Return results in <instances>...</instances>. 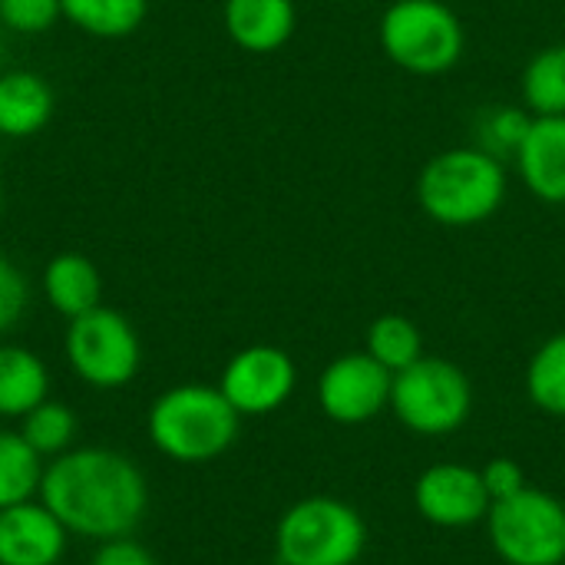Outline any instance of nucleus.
Wrapping results in <instances>:
<instances>
[{"label": "nucleus", "instance_id": "nucleus-1", "mask_svg": "<svg viewBox=\"0 0 565 565\" xmlns=\"http://www.w3.org/2000/svg\"><path fill=\"white\" fill-rule=\"evenodd\" d=\"M40 500L50 513L83 540L129 536L149 510L146 473L119 450L73 447L43 470Z\"/></svg>", "mask_w": 565, "mask_h": 565}, {"label": "nucleus", "instance_id": "nucleus-2", "mask_svg": "<svg viewBox=\"0 0 565 565\" xmlns=\"http://www.w3.org/2000/svg\"><path fill=\"white\" fill-rule=\"evenodd\" d=\"M507 166L480 146H454L430 156L417 175L420 212L447 228L490 222L507 202Z\"/></svg>", "mask_w": 565, "mask_h": 565}, {"label": "nucleus", "instance_id": "nucleus-3", "mask_svg": "<svg viewBox=\"0 0 565 565\" xmlns=\"http://www.w3.org/2000/svg\"><path fill=\"white\" fill-rule=\"evenodd\" d=\"M238 424L242 417L225 394L195 381L162 391L146 414L149 444L175 463H209L222 457L235 444Z\"/></svg>", "mask_w": 565, "mask_h": 565}, {"label": "nucleus", "instance_id": "nucleus-4", "mask_svg": "<svg viewBox=\"0 0 565 565\" xmlns=\"http://www.w3.org/2000/svg\"><path fill=\"white\" fill-rule=\"evenodd\" d=\"M381 50L411 76H444L467 50V30L444 0H394L377 23Z\"/></svg>", "mask_w": 565, "mask_h": 565}, {"label": "nucleus", "instance_id": "nucleus-5", "mask_svg": "<svg viewBox=\"0 0 565 565\" xmlns=\"http://www.w3.org/2000/svg\"><path fill=\"white\" fill-rule=\"evenodd\" d=\"M364 546V516L334 497H305L275 526L278 565H358Z\"/></svg>", "mask_w": 565, "mask_h": 565}, {"label": "nucleus", "instance_id": "nucleus-6", "mask_svg": "<svg viewBox=\"0 0 565 565\" xmlns=\"http://www.w3.org/2000/svg\"><path fill=\"white\" fill-rule=\"evenodd\" d=\"M473 411L470 377L447 358H420L394 374L391 414L417 437H447Z\"/></svg>", "mask_w": 565, "mask_h": 565}, {"label": "nucleus", "instance_id": "nucleus-7", "mask_svg": "<svg viewBox=\"0 0 565 565\" xmlns=\"http://www.w3.org/2000/svg\"><path fill=\"white\" fill-rule=\"evenodd\" d=\"M487 536L507 565H563L565 503L540 487H526L490 507Z\"/></svg>", "mask_w": 565, "mask_h": 565}, {"label": "nucleus", "instance_id": "nucleus-8", "mask_svg": "<svg viewBox=\"0 0 565 565\" xmlns=\"http://www.w3.org/2000/svg\"><path fill=\"white\" fill-rule=\"evenodd\" d=\"M70 371L93 391H119L132 384L142 364V344L126 315L99 305L70 321L63 338Z\"/></svg>", "mask_w": 565, "mask_h": 565}, {"label": "nucleus", "instance_id": "nucleus-9", "mask_svg": "<svg viewBox=\"0 0 565 565\" xmlns=\"http://www.w3.org/2000/svg\"><path fill=\"white\" fill-rule=\"evenodd\" d=\"M298 384V367L288 351L275 344H248L228 358L218 391L238 417H268L288 404Z\"/></svg>", "mask_w": 565, "mask_h": 565}, {"label": "nucleus", "instance_id": "nucleus-10", "mask_svg": "<svg viewBox=\"0 0 565 565\" xmlns=\"http://www.w3.org/2000/svg\"><path fill=\"white\" fill-rule=\"evenodd\" d=\"M391 384L394 374L367 351H348L321 371L318 407L341 427H361L391 407Z\"/></svg>", "mask_w": 565, "mask_h": 565}, {"label": "nucleus", "instance_id": "nucleus-11", "mask_svg": "<svg viewBox=\"0 0 565 565\" xmlns=\"http://www.w3.org/2000/svg\"><path fill=\"white\" fill-rule=\"evenodd\" d=\"M414 507L420 520H427L437 530H470L477 523H487L493 500L477 467L447 460L427 467L417 477Z\"/></svg>", "mask_w": 565, "mask_h": 565}, {"label": "nucleus", "instance_id": "nucleus-12", "mask_svg": "<svg viewBox=\"0 0 565 565\" xmlns=\"http://www.w3.org/2000/svg\"><path fill=\"white\" fill-rule=\"evenodd\" d=\"M70 530L43 500L0 510V565H60Z\"/></svg>", "mask_w": 565, "mask_h": 565}, {"label": "nucleus", "instance_id": "nucleus-13", "mask_svg": "<svg viewBox=\"0 0 565 565\" xmlns=\"http://www.w3.org/2000/svg\"><path fill=\"white\" fill-rule=\"evenodd\" d=\"M526 192L546 205H565V116H533L516 152Z\"/></svg>", "mask_w": 565, "mask_h": 565}, {"label": "nucleus", "instance_id": "nucleus-14", "mask_svg": "<svg viewBox=\"0 0 565 565\" xmlns=\"http://www.w3.org/2000/svg\"><path fill=\"white\" fill-rule=\"evenodd\" d=\"M222 26L238 50L275 53L295 36L298 10L295 0H225Z\"/></svg>", "mask_w": 565, "mask_h": 565}, {"label": "nucleus", "instance_id": "nucleus-15", "mask_svg": "<svg viewBox=\"0 0 565 565\" xmlns=\"http://www.w3.org/2000/svg\"><path fill=\"white\" fill-rule=\"evenodd\" d=\"M53 116V89L33 70L0 73V136L30 139Z\"/></svg>", "mask_w": 565, "mask_h": 565}, {"label": "nucleus", "instance_id": "nucleus-16", "mask_svg": "<svg viewBox=\"0 0 565 565\" xmlns=\"http://www.w3.org/2000/svg\"><path fill=\"white\" fill-rule=\"evenodd\" d=\"M43 295L56 315L73 321L103 305V275L86 255L63 252L43 268Z\"/></svg>", "mask_w": 565, "mask_h": 565}, {"label": "nucleus", "instance_id": "nucleus-17", "mask_svg": "<svg viewBox=\"0 0 565 565\" xmlns=\"http://www.w3.org/2000/svg\"><path fill=\"white\" fill-rule=\"evenodd\" d=\"M50 397V371L40 354L20 344H0V417L23 420Z\"/></svg>", "mask_w": 565, "mask_h": 565}, {"label": "nucleus", "instance_id": "nucleus-18", "mask_svg": "<svg viewBox=\"0 0 565 565\" xmlns=\"http://www.w3.org/2000/svg\"><path fill=\"white\" fill-rule=\"evenodd\" d=\"M63 20L99 40H122L136 33L149 13V0H60Z\"/></svg>", "mask_w": 565, "mask_h": 565}, {"label": "nucleus", "instance_id": "nucleus-19", "mask_svg": "<svg viewBox=\"0 0 565 565\" xmlns=\"http://www.w3.org/2000/svg\"><path fill=\"white\" fill-rule=\"evenodd\" d=\"M43 457L23 440L20 430H0V510L40 500Z\"/></svg>", "mask_w": 565, "mask_h": 565}, {"label": "nucleus", "instance_id": "nucleus-20", "mask_svg": "<svg viewBox=\"0 0 565 565\" xmlns=\"http://www.w3.org/2000/svg\"><path fill=\"white\" fill-rule=\"evenodd\" d=\"M526 397L546 417L565 420V331L533 351L526 364Z\"/></svg>", "mask_w": 565, "mask_h": 565}, {"label": "nucleus", "instance_id": "nucleus-21", "mask_svg": "<svg viewBox=\"0 0 565 565\" xmlns=\"http://www.w3.org/2000/svg\"><path fill=\"white\" fill-rule=\"evenodd\" d=\"M520 89L533 116H565V43L543 46L530 56Z\"/></svg>", "mask_w": 565, "mask_h": 565}, {"label": "nucleus", "instance_id": "nucleus-22", "mask_svg": "<svg viewBox=\"0 0 565 565\" xmlns=\"http://www.w3.org/2000/svg\"><path fill=\"white\" fill-rule=\"evenodd\" d=\"M364 351L381 367H387L391 374H397V371H404V367H411L414 361L424 358V334L404 315H381L367 328Z\"/></svg>", "mask_w": 565, "mask_h": 565}, {"label": "nucleus", "instance_id": "nucleus-23", "mask_svg": "<svg viewBox=\"0 0 565 565\" xmlns=\"http://www.w3.org/2000/svg\"><path fill=\"white\" fill-rule=\"evenodd\" d=\"M76 414L63 404V401H43L36 404L23 420H20V434L23 440L43 457V460H53L66 450H73V440H76Z\"/></svg>", "mask_w": 565, "mask_h": 565}, {"label": "nucleus", "instance_id": "nucleus-24", "mask_svg": "<svg viewBox=\"0 0 565 565\" xmlns=\"http://www.w3.org/2000/svg\"><path fill=\"white\" fill-rule=\"evenodd\" d=\"M533 126V113L526 106H510V103H500L493 109H487L477 122V142L480 149H487L490 156L497 159H516L526 132Z\"/></svg>", "mask_w": 565, "mask_h": 565}, {"label": "nucleus", "instance_id": "nucleus-25", "mask_svg": "<svg viewBox=\"0 0 565 565\" xmlns=\"http://www.w3.org/2000/svg\"><path fill=\"white\" fill-rule=\"evenodd\" d=\"M63 17L60 0H0V26L10 33L36 36Z\"/></svg>", "mask_w": 565, "mask_h": 565}, {"label": "nucleus", "instance_id": "nucleus-26", "mask_svg": "<svg viewBox=\"0 0 565 565\" xmlns=\"http://www.w3.org/2000/svg\"><path fill=\"white\" fill-rule=\"evenodd\" d=\"M26 301H30V285L23 271L7 255H0V334L20 324Z\"/></svg>", "mask_w": 565, "mask_h": 565}, {"label": "nucleus", "instance_id": "nucleus-27", "mask_svg": "<svg viewBox=\"0 0 565 565\" xmlns=\"http://www.w3.org/2000/svg\"><path fill=\"white\" fill-rule=\"evenodd\" d=\"M480 477H483V487H487L493 503H503V500H510V497H516L520 490L530 487L523 467L516 460H510V457H493L487 467H480Z\"/></svg>", "mask_w": 565, "mask_h": 565}, {"label": "nucleus", "instance_id": "nucleus-28", "mask_svg": "<svg viewBox=\"0 0 565 565\" xmlns=\"http://www.w3.org/2000/svg\"><path fill=\"white\" fill-rule=\"evenodd\" d=\"M89 565H159V563H156V556H152L142 543H136V540H129V536H119V540H106V543H99V546H96V553L89 556Z\"/></svg>", "mask_w": 565, "mask_h": 565}, {"label": "nucleus", "instance_id": "nucleus-29", "mask_svg": "<svg viewBox=\"0 0 565 565\" xmlns=\"http://www.w3.org/2000/svg\"><path fill=\"white\" fill-rule=\"evenodd\" d=\"M0 60H3V36H0Z\"/></svg>", "mask_w": 565, "mask_h": 565}]
</instances>
